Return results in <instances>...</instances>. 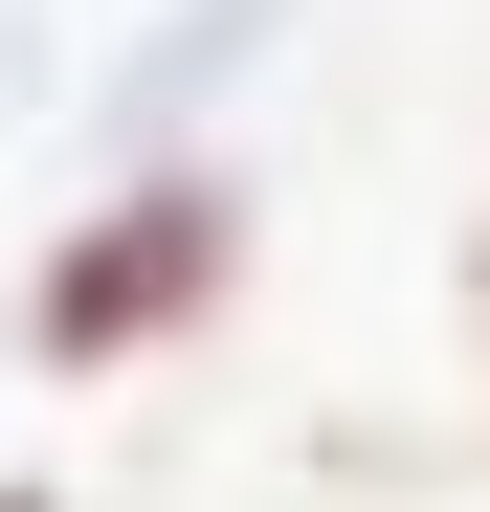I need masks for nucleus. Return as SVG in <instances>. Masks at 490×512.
<instances>
[{
    "label": "nucleus",
    "instance_id": "f03ea898",
    "mask_svg": "<svg viewBox=\"0 0 490 512\" xmlns=\"http://www.w3.org/2000/svg\"><path fill=\"white\" fill-rule=\"evenodd\" d=\"M446 290H468V379H490V223H468V268H446Z\"/></svg>",
    "mask_w": 490,
    "mask_h": 512
},
{
    "label": "nucleus",
    "instance_id": "f257e3e1",
    "mask_svg": "<svg viewBox=\"0 0 490 512\" xmlns=\"http://www.w3.org/2000/svg\"><path fill=\"white\" fill-rule=\"evenodd\" d=\"M223 268H245V201L201 179V156H134V179L23 268V357L45 379H112V357H156V334H201Z\"/></svg>",
    "mask_w": 490,
    "mask_h": 512
},
{
    "label": "nucleus",
    "instance_id": "7ed1b4c3",
    "mask_svg": "<svg viewBox=\"0 0 490 512\" xmlns=\"http://www.w3.org/2000/svg\"><path fill=\"white\" fill-rule=\"evenodd\" d=\"M0 512H45V490H0Z\"/></svg>",
    "mask_w": 490,
    "mask_h": 512
}]
</instances>
